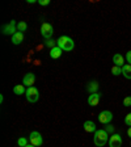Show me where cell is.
I'll use <instances>...</instances> for the list:
<instances>
[{
  "mask_svg": "<svg viewBox=\"0 0 131 147\" xmlns=\"http://www.w3.org/2000/svg\"><path fill=\"white\" fill-rule=\"evenodd\" d=\"M56 46L60 47L63 51H72L75 49V42L71 37L68 36H60L56 40Z\"/></svg>",
  "mask_w": 131,
  "mask_h": 147,
  "instance_id": "cell-2",
  "label": "cell"
},
{
  "mask_svg": "<svg viewBox=\"0 0 131 147\" xmlns=\"http://www.w3.org/2000/svg\"><path fill=\"white\" fill-rule=\"evenodd\" d=\"M123 105L125 107H131V96H127V97L123 98Z\"/></svg>",
  "mask_w": 131,
  "mask_h": 147,
  "instance_id": "cell-24",
  "label": "cell"
},
{
  "mask_svg": "<svg viewBox=\"0 0 131 147\" xmlns=\"http://www.w3.org/2000/svg\"><path fill=\"white\" fill-rule=\"evenodd\" d=\"M122 75L126 78V79L131 80V64L126 63L125 66L122 67Z\"/></svg>",
  "mask_w": 131,
  "mask_h": 147,
  "instance_id": "cell-17",
  "label": "cell"
},
{
  "mask_svg": "<svg viewBox=\"0 0 131 147\" xmlns=\"http://www.w3.org/2000/svg\"><path fill=\"white\" fill-rule=\"evenodd\" d=\"M36 83V75H34L33 72H28L26 75L24 76V79H22V84H24L25 87H33V84Z\"/></svg>",
  "mask_w": 131,
  "mask_h": 147,
  "instance_id": "cell-9",
  "label": "cell"
},
{
  "mask_svg": "<svg viewBox=\"0 0 131 147\" xmlns=\"http://www.w3.org/2000/svg\"><path fill=\"white\" fill-rule=\"evenodd\" d=\"M38 4H40V5H49L50 4V0H38Z\"/></svg>",
  "mask_w": 131,
  "mask_h": 147,
  "instance_id": "cell-26",
  "label": "cell"
},
{
  "mask_svg": "<svg viewBox=\"0 0 131 147\" xmlns=\"http://www.w3.org/2000/svg\"><path fill=\"white\" fill-rule=\"evenodd\" d=\"M17 144H18V147H25V146H28V144H29V139H28V138H25V137L18 138V139H17Z\"/></svg>",
  "mask_w": 131,
  "mask_h": 147,
  "instance_id": "cell-19",
  "label": "cell"
},
{
  "mask_svg": "<svg viewBox=\"0 0 131 147\" xmlns=\"http://www.w3.org/2000/svg\"><path fill=\"white\" fill-rule=\"evenodd\" d=\"M130 144H131V142H130Z\"/></svg>",
  "mask_w": 131,
  "mask_h": 147,
  "instance_id": "cell-31",
  "label": "cell"
},
{
  "mask_svg": "<svg viewBox=\"0 0 131 147\" xmlns=\"http://www.w3.org/2000/svg\"><path fill=\"white\" fill-rule=\"evenodd\" d=\"M62 54H63V50H62L60 47H58V46H55V47L50 49V58H52V59L60 58Z\"/></svg>",
  "mask_w": 131,
  "mask_h": 147,
  "instance_id": "cell-13",
  "label": "cell"
},
{
  "mask_svg": "<svg viewBox=\"0 0 131 147\" xmlns=\"http://www.w3.org/2000/svg\"><path fill=\"white\" fill-rule=\"evenodd\" d=\"M26 3L28 4H36V3H38V1H36V0H26Z\"/></svg>",
  "mask_w": 131,
  "mask_h": 147,
  "instance_id": "cell-27",
  "label": "cell"
},
{
  "mask_svg": "<svg viewBox=\"0 0 131 147\" xmlns=\"http://www.w3.org/2000/svg\"><path fill=\"white\" fill-rule=\"evenodd\" d=\"M25 97H26V100L29 101V102H32V104H34V102H37V101L40 100V91H38V88H36V87H29V88L26 89V92H25Z\"/></svg>",
  "mask_w": 131,
  "mask_h": 147,
  "instance_id": "cell-3",
  "label": "cell"
},
{
  "mask_svg": "<svg viewBox=\"0 0 131 147\" xmlns=\"http://www.w3.org/2000/svg\"><path fill=\"white\" fill-rule=\"evenodd\" d=\"M25 147H36V146H33V144H32V143H29V144H28V146H25Z\"/></svg>",
  "mask_w": 131,
  "mask_h": 147,
  "instance_id": "cell-30",
  "label": "cell"
},
{
  "mask_svg": "<svg viewBox=\"0 0 131 147\" xmlns=\"http://www.w3.org/2000/svg\"><path fill=\"white\" fill-rule=\"evenodd\" d=\"M105 131H106L107 134H114V131H116V127H114L112 123H109V125L105 126Z\"/></svg>",
  "mask_w": 131,
  "mask_h": 147,
  "instance_id": "cell-22",
  "label": "cell"
},
{
  "mask_svg": "<svg viewBox=\"0 0 131 147\" xmlns=\"http://www.w3.org/2000/svg\"><path fill=\"white\" fill-rule=\"evenodd\" d=\"M98 121L104 125H109L112 121H113V113L110 110H102L100 114H98Z\"/></svg>",
  "mask_w": 131,
  "mask_h": 147,
  "instance_id": "cell-7",
  "label": "cell"
},
{
  "mask_svg": "<svg viewBox=\"0 0 131 147\" xmlns=\"http://www.w3.org/2000/svg\"><path fill=\"white\" fill-rule=\"evenodd\" d=\"M1 33H3L4 36H11V37H12L15 33H17V22H16V20H11L9 24L3 25Z\"/></svg>",
  "mask_w": 131,
  "mask_h": 147,
  "instance_id": "cell-4",
  "label": "cell"
},
{
  "mask_svg": "<svg viewBox=\"0 0 131 147\" xmlns=\"http://www.w3.org/2000/svg\"><path fill=\"white\" fill-rule=\"evenodd\" d=\"M125 61H126V59L123 58V55L118 54V53L113 55V63H114V66H118V67H123V66H125Z\"/></svg>",
  "mask_w": 131,
  "mask_h": 147,
  "instance_id": "cell-12",
  "label": "cell"
},
{
  "mask_svg": "<svg viewBox=\"0 0 131 147\" xmlns=\"http://www.w3.org/2000/svg\"><path fill=\"white\" fill-rule=\"evenodd\" d=\"M101 100V93L97 92V93H92V95L88 96V105L91 107H97L98 102Z\"/></svg>",
  "mask_w": 131,
  "mask_h": 147,
  "instance_id": "cell-10",
  "label": "cell"
},
{
  "mask_svg": "<svg viewBox=\"0 0 131 147\" xmlns=\"http://www.w3.org/2000/svg\"><path fill=\"white\" fill-rule=\"evenodd\" d=\"M83 127H84V130H85L87 133H95L96 130H97L93 121H85V122L83 123Z\"/></svg>",
  "mask_w": 131,
  "mask_h": 147,
  "instance_id": "cell-15",
  "label": "cell"
},
{
  "mask_svg": "<svg viewBox=\"0 0 131 147\" xmlns=\"http://www.w3.org/2000/svg\"><path fill=\"white\" fill-rule=\"evenodd\" d=\"M125 125L128 126V127H131V112L125 117Z\"/></svg>",
  "mask_w": 131,
  "mask_h": 147,
  "instance_id": "cell-23",
  "label": "cell"
},
{
  "mask_svg": "<svg viewBox=\"0 0 131 147\" xmlns=\"http://www.w3.org/2000/svg\"><path fill=\"white\" fill-rule=\"evenodd\" d=\"M127 135L130 137V139H131V127H128V130H127Z\"/></svg>",
  "mask_w": 131,
  "mask_h": 147,
  "instance_id": "cell-28",
  "label": "cell"
},
{
  "mask_svg": "<svg viewBox=\"0 0 131 147\" xmlns=\"http://www.w3.org/2000/svg\"><path fill=\"white\" fill-rule=\"evenodd\" d=\"M112 74H113L114 76L122 75V67H118V66H113V67H112Z\"/></svg>",
  "mask_w": 131,
  "mask_h": 147,
  "instance_id": "cell-20",
  "label": "cell"
},
{
  "mask_svg": "<svg viewBox=\"0 0 131 147\" xmlns=\"http://www.w3.org/2000/svg\"><path fill=\"white\" fill-rule=\"evenodd\" d=\"M98 88H100V84H98L97 80H91V82L87 84V91L89 92V95H92V93H97Z\"/></svg>",
  "mask_w": 131,
  "mask_h": 147,
  "instance_id": "cell-11",
  "label": "cell"
},
{
  "mask_svg": "<svg viewBox=\"0 0 131 147\" xmlns=\"http://www.w3.org/2000/svg\"><path fill=\"white\" fill-rule=\"evenodd\" d=\"M29 142H30L33 146H36V147L42 146L43 144L42 135H41L38 131H32L30 134H29Z\"/></svg>",
  "mask_w": 131,
  "mask_h": 147,
  "instance_id": "cell-6",
  "label": "cell"
},
{
  "mask_svg": "<svg viewBox=\"0 0 131 147\" xmlns=\"http://www.w3.org/2000/svg\"><path fill=\"white\" fill-rule=\"evenodd\" d=\"M125 59H126V62H127V64H131V50H128V51L126 53Z\"/></svg>",
  "mask_w": 131,
  "mask_h": 147,
  "instance_id": "cell-25",
  "label": "cell"
},
{
  "mask_svg": "<svg viewBox=\"0 0 131 147\" xmlns=\"http://www.w3.org/2000/svg\"><path fill=\"white\" fill-rule=\"evenodd\" d=\"M109 134L105 131V129H98L93 134V143L97 147H104L109 142Z\"/></svg>",
  "mask_w": 131,
  "mask_h": 147,
  "instance_id": "cell-1",
  "label": "cell"
},
{
  "mask_svg": "<svg viewBox=\"0 0 131 147\" xmlns=\"http://www.w3.org/2000/svg\"><path fill=\"white\" fill-rule=\"evenodd\" d=\"M11 41H12L13 45H20V43L24 41V33H21V32L15 33L12 37H11Z\"/></svg>",
  "mask_w": 131,
  "mask_h": 147,
  "instance_id": "cell-14",
  "label": "cell"
},
{
  "mask_svg": "<svg viewBox=\"0 0 131 147\" xmlns=\"http://www.w3.org/2000/svg\"><path fill=\"white\" fill-rule=\"evenodd\" d=\"M3 101H4V96H3V95H0V102L3 104Z\"/></svg>",
  "mask_w": 131,
  "mask_h": 147,
  "instance_id": "cell-29",
  "label": "cell"
},
{
  "mask_svg": "<svg viewBox=\"0 0 131 147\" xmlns=\"http://www.w3.org/2000/svg\"><path fill=\"white\" fill-rule=\"evenodd\" d=\"M45 46H46V47L52 49V47H55V46H56V41H54L52 38H51V40H47V41H45Z\"/></svg>",
  "mask_w": 131,
  "mask_h": 147,
  "instance_id": "cell-21",
  "label": "cell"
},
{
  "mask_svg": "<svg viewBox=\"0 0 131 147\" xmlns=\"http://www.w3.org/2000/svg\"><path fill=\"white\" fill-rule=\"evenodd\" d=\"M25 92H26V89H25L24 84H17V86L13 87V93H15V95H17V96L25 95Z\"/></svg>",
  "mask_w": 131,
  "mask_h": 147,
  "instance_id": "cell-16",
  "label": "cell"
},
{
  "mask_svg": "<svg viewBox=\"0 0 131 147\" xmlns=\"http://www.w3.org/2000/svg\"><path fill=\"white\" fill-rule=\"evenodd\" d=\"M52 34H54V28H52V25L49 24V22H42V25H41V36L47 41V40H51Z\"/></svg>",
  "mask_w": 131,
  "mask_h": 147,
  "instance_id": "cell-5",
  "label": "cell"
},
{
  "mask_svg": "<svg viewBox=\"0 0 131 147\" xmlns=\"http://www.w3.org/2000/svg\"><path fill=\"white\" fill-rule=\"evenodd\" d=\"M107 143H109V147H122V137L114 133V134L110 135Z\"/></svg>",
  "mask_w": 131,
  "mask_h": 147,
  "instance_id": "cell-8",
  "label": "cell"
},
{
  "mask_svg": "<svg viewBox=\"0 0 131 147\" xmlns=\"http://www.w3.org/2000/svg\"><path fill=\"white\" fill-rule=\"evenodd\" d=\"M28 30V24L26 21H18L17 22V32H21V33H24V32Z\"/></svg>",
  "mask_w": 131,
  "mask_h": 147,
  "instance_id": "cell-18",
  "label": "cell"
}]
</instances>
